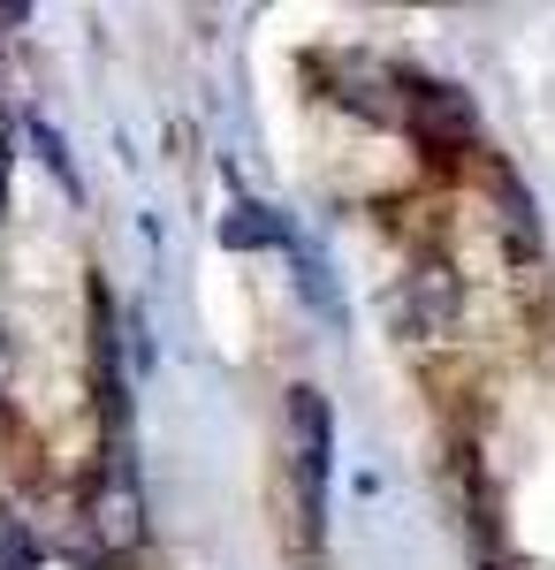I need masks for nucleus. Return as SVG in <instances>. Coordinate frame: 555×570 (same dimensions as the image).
<instances>
[{"label": "nucleus", "instance_id": "2", "mask_svg": "<svg viewBox=\"0 0 555 570\" xmlns=\"http://www.w3.org/2000/svg\"><path fill=\"white\" fill-rule=\"evenodd\" d=\"M403 130L434 145L441 160H457L479 145V107L465 85H441V77H403Z\"/></svg>", "mask_w": 555, "mask_h": 570}, {"label": "nucleus", "instance_id": "9", "mask_svg": "<svg viewBox=\"0 0 555 570\" xmlns=\"http://www.w3.org/2000/svg\"><path fill=\"white\" fill-rule=\"evenodd\" d=\"M31 145H39V160H46V168L69 183V190H77V168H69V145H61V130H53V122H31Z\"/></svg>", "mask_w": 555, "mask_h": 570}, {"label": "nucleus", "instance_id": "8", "mask_svg": "<svg viewBox=\"0 0 555 570\" xmlns=\"http://www.w3.org/2000/svg\"><path fill=\"white\" fill-rule=\"evenodd\" d=\"M0 570H39L31 532H23V518H8V510H0Z\"/></svg>", "mask_w": 555, "mask_h": 570}, {"label": "nucleus", "instance_id": "6", "mask_svg": "<svg viewBox=\"0 0 555 570\" xmlns=\"http://www.w3.org/2000/svg\"><path fill=\"white\" fill-rule=\"evenodd\" d=\"M282 252H290V274H298V297H304V305L320 312V320H342V289H335L328 252H320L312 236H298V228H290V244H282Z\"/></svg>", "mask_w": 555, "mask_h": 570}, {"label": "nucleus", "instance_id": "7", "mask_svg": "<svg viewBox=\"0 0 555 570\" xmlns=\"http://www.w3.org/2000/svg\"><path fill=\"white\" fill-rule=\"evenodd\" d=\"M221 244H228V252H266V244H290V220L274 214V206H259V198H236V206L221 214Z\"/></svg>", "mask_w": 555, "mask_h": 570}, {"label": "nucleus", "instance_id": "5", "mask_svg": "<svg viewBox=\"0 0 555 570\" xmlns=\"http://www.w3.org/2000/svg\"><path fill=\"white\" fill-rule=\"evenodd\" d=\"M335 99L366 122H403V77H388L373 53H335Z\"/></svg>", "mask_w": 555, "mask_h": 570}, {"label": "nucleus", "instance_id": "10", "mask_svg": "<svg viewBox=\"0 0 555 570\" xmlns=\"http://www.w3.org/2000/svg\"><path fill=\"white\" fill-rule=\"evenodd\" d=\"M0 214H8V137H0Z\"/></svg>", "mask_w": 555, "mask_h": 570}, {"label": "nucleus", "instance_id": "1", "mask_svg": "<svg viewBox=\"0 0 555 570\" xmlns=\"http://www.w3.org/2000/svg\"><path fill=\"white\" fill-rule=\"evenodd\" d=\"M290 480H298V502H304V532L320 540V510H328V464H335V419H328V395L298 381L290 389Z\"/></svg>", "mask_w": 555, "mask_h": 570}, {"label": "nucleus", "instance_id": "4", "mask_svg": "<svg viewBox=\"0 0 555 570\" xmlns=\"http://www.w3.org/2000/svg\"><path fill=\"white\" fill-rule=\"evenodd\" d=\"M388 312H396L403 335H449V327H457V274H449L441 259H419L403 282H396Z\"/></svg>", "mask_w": 555, "mask_h": 570}, {"label": "nucleus", "instance_id": "3", "mask_svg": "<svg viewBox=\"0 0 555 570\" xmlns=\"http://www.w3.org/2000/svg\"><path fill=\"white\" fill-rule=\"evenodd\" d=\"M85 518L107 540V556H137L145 548V487H137V464H99V487H91Z\"/></svg>", "mask_w": 555, "mask_h": 570}]
</instances>
